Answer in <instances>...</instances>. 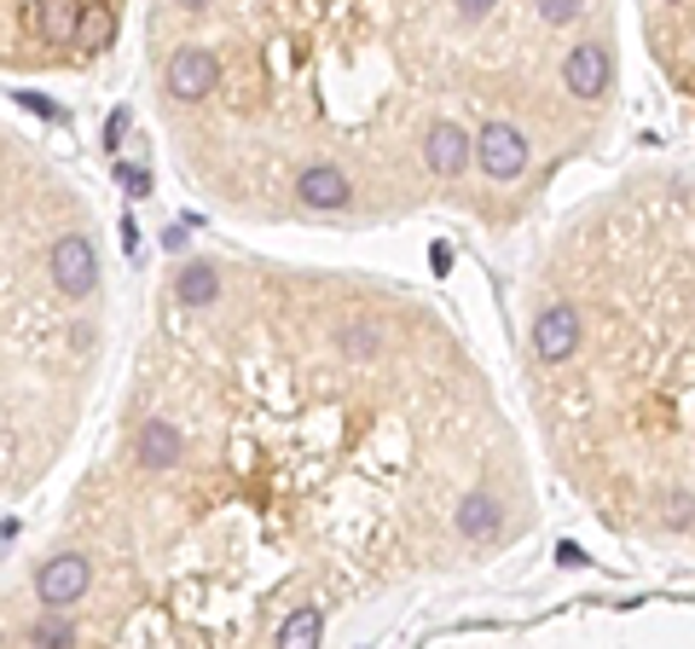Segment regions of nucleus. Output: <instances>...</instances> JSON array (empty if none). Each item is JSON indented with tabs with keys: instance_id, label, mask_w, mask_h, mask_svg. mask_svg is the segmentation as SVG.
Instances as JSON below:
<instances>
[{
	"instance_id": "f257e3e1",
	"label": "nucleus",
	"mask_w": 695,
	"mask_h": 649,
	"mask_svg": "<svg viewBox=\"0 0 695 649\" xmlns=\"http://www.w3.org/2000/svg\"><path fill=\"white\" fill-rule=\"evenodd\" d=\"M47 273H53V284H58L65 296H88L93 284H99V255H93V243L81 238V232L53 238V250H47Z\"/></svg>"
},
{
	"instance_id": "f03ea898",
	"label": "nucleus",
	"mask_w": 695,
	"mask_h": 649,
	"mask_svg": "<svg viewBox=\"0 0 695 649\" xmlns=\"http://www.w3.org/2000/svg\"><path fill=\"white\" fill-rule=\"evenodd\" d=\"M476 162L487 180H516L527 169V139L510 128V122H487L481 139H476Z\"/></svg>"
},
{
	"instance_id": "7ed1b4c3",
	"label": "nucleus",
	"mask_w": 695,
	"mask_h": 649,
	"mask_svg": "<svg viewBox=\"0 0 695 649\" xmlns=\"http://www.w3.org/2000/svg\"><path fill=\"white\" fill-rule=\"evenodd\" d=\"M81 592H88V557H81V551H58V557L41 562L35 597L47 603V608H70Z\"/></svg>"
},
{
	"instance_id": "20e7f679",
	"label": "nucleus",
	"mask_w": 695,
	"mask_h": 649,
	"mask_svg": "<svg viewBox=\"0 0 695 649\" xmlns=\"http://www.w3.org/2000/svg\"><path fill=\"white\" fill-rule=\"evenodd\" d=\"M574 349H580V314L574 308H545L534 319V354L545 365H562Z\"/></svg>"
},
{
	"instance_id": "39448f33",
	"label": "nucleus",
	"mask_w": 695,
	"mask_h": 649,
	"mask_svg": "<svg viewBox=\"0 0 695 649\" xmlns=\"http://www.w3.org/2000/svg\"><path fill=\"white\" fill-rule=\"evenodd\" d=\"M562 81H568V93L597 99L608 88V47L603 41H580V47L562 58Z\"/></svg>"
},
{
	"instance_id": "423d86ee",
	"label": "nucleus",
	"mask_w": 695,
	"mask_h": 649,
	"mask_svg": "<svg viewBox=\"0 0 695 649\" xmlns=\"http://www.w3.org/2000/svg\"><path fill=\"white\" fill-rule=\"evenodd\" d=\"M215 76H220V65H215V53H203V47H180L169 58V93L174 99H203L215 88Z\"/></svg>"
},
{
	"instance_id": "0eeeda50",
	"label": "nucleus",
	"mask_w": 695,
	"mask_h": 649,
	"mask_svg": "<svg viewBox=\"0 0 695 649\" xmlns=\"http://www.w3.org/2000/svg\"><path fill=\"white\" fill-rule=\"evenodd\" d=\"M296 192H301V203H308V209H342L348 197V174L342 169H331V162H314V169H301L296 174Z\"/></svg>"
},
{
	"instance_id": "6e6552de",
	"label": "nucleus",
	"mask_w": 695,
	"mask_h": 649,
	"mask_svg": "<svg viewBox=\"0 0 695 649\" xmlns=\"http://www.w3.org/2000/svg\"><path fill=\"white\" fill-rule=\"evenodd\" d=\"M499 527H504V511H499L493 493H469V499L458 504V534H464V539H493Z\"/></svg>"
},
{
	"instance_id": "1a4fd4ad",
	"label": "nucleus",
	"mask_w": 695,
	"mask_h": 649,
	"mask_svg": "<svg viewBox=\"0 0 695 649\" xmlns=\"http://www.w3.org/2000/svg\"><path fill=\"white\" fill-rule=\"evenodd\" d=\"M423 162H429L441 180H453L464 162H469V139H464L458 128H435V134H429V146H423Z\"/></svg>"
},
{
	"instance_id": "9d476101",
	"label": "nucleus",
	"mask_w": 695,
	"mask_h": 649,
	"mask_svg": "<svg viewBox=\"0 0 695 649\" xmlns=\"http://www.w3.org/2000/svg\"><path fill=\"white\" fill-rule=\"evenodd\" d=\"M139 458H146L151 470H169V464L180 458V430H174V423L151 418L146 430H139Z\"/></svg>"
},
{
	"instance_id": "9b49d317",
	"label": "nucleus",
	"mask_w": 695,
	"mask_h": 649,
	"mask_svg": "<svg viewBox=\"0 0 695 649\" xmlns=\"http://www.w3.org/2000/svg\"><path fill=\"white\" fill-rule=\"evenodd\" d=\"M76 30H81V0H41V35L76 41Z\"/></svg>"
},
{
	"instance_id": "f8f14e48",
	"label": "nucleus",
	"mask_w": 695,
	"mask_h": 649,
	"mask_svg": "<svg viewBox=\"0 0 695 649\" xmlns=\"http://www.w3.org/2000/svg\"><path fill=\"white\" fill-rule=\"evenodd\" d=\"M319 638H324V615H319V608H296V615H284V626H278V644H290V649H308Z\"/></svg>"
},
{
	"instance_id": "ddd939ff",
	"label": "nucleus",
	"mask_w": 695,
	"mask_h": 649,
	"mask_svg": "<svg viewBox=\"0 0 695 649\" xmlns=\"http://www.w3.org/2000/svg\"><path fill=\"white\" fill-rule=\"evenodd\" d=\"M111 35H116V18H111V7H81V30H76V41L88 53H99V47H111Z\"/></svg>"
},
{
	"instance_id": "4468645a",
	"label": "nucleus",
	"mask_w": 695,
	"mask_h": 649,
	"mask_svg": "<svg viewBox=\"0 0 695 649\" xmlns=\"http://www.w3.org/2000/svg\"><path fill=\"white\" fill-rule=\"evenodd\" d=\"M215 296H220L215 267H186V273H180V301H186V308H209Z\"/></svg>"
},
{
	"instance_id": "2eb2a0df",
	"label": "nucleus",
	"mask_w": 695,
	"mask_h": 649,
	"mask_svg": "<svg viewBox=\"0 0 695 649\" xmlns=\"http://www.w3.org/2000/svg\"><path fill=\"white\" fill-rule=\"evenodd\" d=\"M116 180H122V192H128V197H146V192H151V174L139 169V162H122Z\"/></svg>"
},
{
	"instance_id": "dca6fc26",
	"label": "nucleus",
	"mask_w": 695,
	"mask_h": 649,
	"mask_svg": "<svg viewBox=\"0 0 695 649\" xmlns=\"http://www.w3.org/2000/svg\"><path fill=\"white\" fill-rule=\"evenodd\" d=\"M30 638L35 644H70V620H35Z\"/></svg>"
},
{
	"instance_id": "f3484780",
	"label": "nucleus",
	"mask_w": 695,
	"mask_h": 649,
	"mask_svg": "<svg viewBox=\"0 0 695 649\" xmlns=\"http://www.w3.org/2000/svg\"><path fill=\"white\" fill-rule=\"evenodd\" d=\"M545 12V24H568V18H580V0H534Z\"/></svg>"
},
{
	"instance_id": "a211bd4d",
	"label": "nucleus",
	"mask_w": 695,
	"mask_h": 649,
	"mask_svg": "<svg viewBox=\"0 0 695 649\" xmlns=\"http://www.w3.org/2000/svg\"><path fill=\"white\" fill-rule=\"evenodd\" d=\"M672 504H679V511H672V522H679V527H695V499H672Z\"/></svg>"
},
{
	"instance_id": "6ab92c4d",
	"label": "nucleus",
	"mask_w": 695,
	"mask_h": 649,
	"mask_svg": "<svg viewBox=\"0 0 695 649\" xmlns=\"http://www.w3.org/2000/svg\"><path fill=\"white\" fill-rule=\"evenodd\" d=\"M487 7H493V0H458V12H464V18H481Z\"/></svg>"
},
{
	"instance_id": "aec40b11",
	"label": "nucleus",
	"mask_w": 695,
	"mask_h": 649,
	"mask_svg": "<svg viewBox=\"0 0 695 649\" xmlns=\"http://www.w3.org/2000/svg\"><path fill=\"white\" fill-rule=\"evenodd\" d=\"M180 7H209V0H180Z\"/></svg>"
}]
</instances>
